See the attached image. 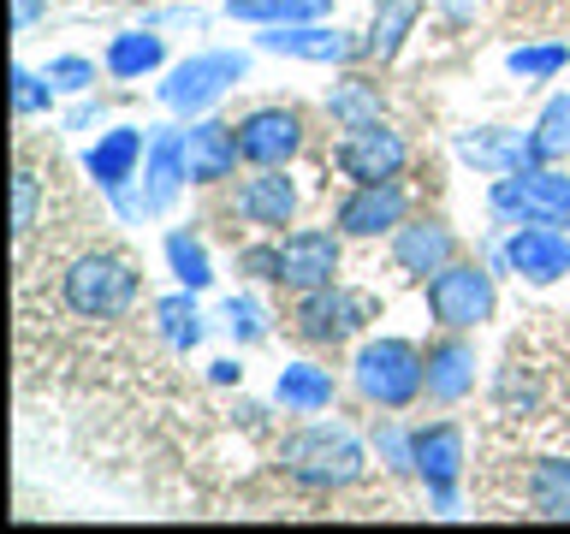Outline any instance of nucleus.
I'll return each instance as SVG.
<instances>
[{
  "label": "nucleus",
  "mask_w": 570,
  "mask_h": 534,
  "mask_svg": "<svg viewBox=\"0 0 570 534\" xmlns=\"http://www.w3.org/2000/svg\"><path fill=\"white\" fill-rule=\"evenodd\" d=\"M279 469L292 475L297 487H309V493H345V487L363 481L368 457H363V439H356L351 427L309 422V427H297V434L279 445Z\"/></svg>",
  "instance_id": "f257e3e1"
},
{
  "label": "nucleus",
  "mask_w": 570,
  "mask_h": 534,
  "mask_svg": "<svg viewBox=\"0 0 570 534\" xmlns=\"http://www.w3.org/2000/svg\"><path fill=\"white\" fill-rule=\"evenodd\" d=\"M142 297V274L114 249H89L60 274V303L83 320H119Z\"/></svg>",
  "instance_id": "f03ea898"
},
{
  "label": "nucleus",
  "mask_w": 570,
  "mask_h": 534,
  "mask_svg": "<svg viewBox=\"0 0 570 534\" xmlns=\"http://www.w3.org/2000/svg\"><path fill=\"white\" fill-rule=\"evenodd\" d=\"M351 380L374 409H410L428 392V356L410 338H392V333L368 338L351 363Z\"/></svg>",
  "instance_id": "7ed1b4c3"
},
{
  "label": "nucleus",
  "mask_w": 570,
  "mask_h": 534,
  "mask_svg": "<svg viewBox=\"0 0 570 534\" xmlns=\"http://www.w3.org/2000/svg\"><path fill=\"white\" fill-rule=\"evenodd\" d=\"M422 297H428V315H434L445 333H475L481 320H493V309H499L493 274L481 261H445L434 279H422Z\"/></svg>",
  "instance_id": "20e7f679"
},
{
  "label": "nucleus",
  "mask_w": 570,
  "mask_h": 534,
  "mask_svg": "<svg viewBox=\"0 0 570 534\" xmlns=\"http://www.w3.org/2000/svg\"><path fill=\"white\" fill-rule=\"evenodd\" d=\"M488 202L505 226H570V178L552 167H523L493 178Z\"/></svg>",
  "instance_id": "39448f33"
},
{
  "label": "nucleus",
  "mask_w": 570,
  "mask_h": 534,
  "mask_svg": "<svg viewBox=\"0 0 570 534\" xmlns=\"http://www.w3.org/2000/svg\"><path fill=\"white\" fill-rule=\"evenodd\" d=\"M244 71H249V60H244V53H232V48L190 53L185 66H173V71H167V83H160V107L203 119V113L226 96L232 83H244Z\"/></svg>",
  "instance_id": "423d86ee"
},
{
  "label": "nucleus",
  "mask_w": 570,
  "mask_h": 534,
  "mask_svg": "<svg viewBox=\"0 0 570 534\" xmlns=\"http://www.w3.org/2000/svg\"><path fill=\"white\" fill-rule=\"evenodd\" d=\"M410 475H422L428 498L440 516L458 511V481H463V427L458 422H428L410 434Z\"/></svg>",
  "instance_id": "0eeeda50"
},
{
  "label": "nucleus",
  "mask_w": 570,
  "mask_h": 534,
  "mask_svg": "<svg viewBox=\"0 0 570 534\" xmlns=\"http://www.w3.org/2000/svg\"><path fill=\"white\" fill-rule=\"evenodd\" d=\"M333 167L351 178V185H399L404 167H410V142L392 131L386 119L374 125H356V131L338 137L333 149Z\"/></svg>",
  "instance_id": "6e6552de"
},
{
  "label": "nucleus",
  "mask_w": 570,
  "mask_h": 534,
  "mask_svg": "<svg viewBox=\"0 0 570 534\" xmlns=\"http://www.w3.org/2000/svg\"><path fill=\"white\" fill-rule=\"evenodd\" d=\"M297 338H309V345H345L351 333H363L374 320V297L363 291H345V285H321V291H297Z\"/></svg>",
  "instance_id": "1a4fd4ad"
},
{
  "label": "nucleus",
  "mask_w": 570,
  "mask_h": 534,
  "mask_svg": "<svg viewBox=\"0 0 570 534\" xmlns=\"http://www.w3.org/2000/svg\"><path fill=\"white\" fill-rule=\"evenodd\" d=\"M338 238L345 231L327 226H303L279 238V285L285 291H321V285L338 279Z\"/></svg>",
  "instance_id": "9d476101"
},
{
  "label": "nucleus",
  "mask_w": 570,
  "mask_h": 534,
  "mask_svg": "<svg viewBox=\"0 0 570 534\" xmlns=\"http://www.w3.org/2000/svg\"><path fill=\"white\" fill-rule=\"evenodd\" d=\"M499 267H511L529 285L564 279L570 274V231L564 226H511L505 249H499Z\"/></svg>",
  "instance_id": "9b49d317"
},
{
  "label": "nucleus",
  "mask_w": 570,
  "mask_h": 534,
  "mask_svg": "<svg viewBox=\"0 0 570 534\" xmlns=\"http://www.w3.org/2000/svg\"><path fill=\"white\" fill-rule=\"evenodd\" d=\"M410 220L404 185H351V196L333 208V226L345 238H392Z\"/></svg>",
  "instance_id": "f8f14e48"
},
{
  "label": "nucleus",
  "mask_w": 570,
  "mask_h": 534,
  "mask_svg": "<svg viewBox=\"0 0 570 534\" xmlns=\"http://www.w3.org/2000/svg\"><path fill=\"white\" fill-rule=\"evenodd\" d=\"M392 261H399L410 279H434L445 261H458V231L445 226L440 214H410V220L392 231Z\"/></svg>",
  "instance_id": "ddd939ff"
},
{
  "label": "nucleus",
  "mask_w": 570,
  "mask_h": 534,
  "mask_svg": "<svg viewBox=\"0 0 570 534\" xmlns=\"http://www.w3.org/2000/svg\"><path fill=\"white\" fill-rule=\"evenodd\" d=\"M232 214L256 231H279V226H292V214H297V185L285 178V167H256L238 190H232Z\"/></svg>",
  "instance_id": "4468645a"
},
{
  "label": "nucleus",
  "mask_w": 570,
  "mask_h": 534,
  "mask_svg": "<svg viewBox=\"0 0 570 534\" xmlns=\"http://www.w3.org/2000/svg\"><path fill=\"white\" fill-rule=\"evenodd\" d=\"M238 149L249 167H285L303 149V119L292 107H256L238 119Z\"/></svg>",
  "instance_id": "2eb2a0df"
},
{
  "label": "nucleus",
  "mask_w": 570,
  "mask_h": 534,
  "mask_svg": "<svg viewBox=\"0 0 570 534\" xmlns=\"http://www.w3.org/2000/svg\"><path fill=\"white\" fill-rule=\"evenodd\" d=\"M262 48L267 53H285V60H309V66H351V60H363V42L345 30H327L315 18V24H274L262 36Z\"/></svg>",
  "instance_id": "dca6fc26"
},
{
  "label": "nucleus",
  "mask_w": 570,
  "mask_h": 534,
  "mask_svg": "<svg viewBox=\"0 0 570 534\" xmlns=\"http://www.w3.org/2000/svg\"><path fill=\"white\" fill-rule=\"evenodd\" d=\"M185 160H190V185H226L238 172V125H220V119H190L185 125Z\"/></svg>",
  "instance_id": "f3484780"
},
{
  "label": "nucleus",
  "mask_w": 570,
  "mask_h": 534,
  "mask_svg": "<svg viewBox=\"0 0 570 534\" xmlns=\"http://www.w3.org/2000/svg\"><path fill=\"white\" fill-rule=\"evenodd\" d=\"M185 185H190L185 131H160V137H149V155H142V214H167Z\"/></svg>",
  "instance_id": "a211bd4d"
},
{
  "label": "nucleus",
  "mask_w": 570,
  "mask_h": 534,
  "mask_svg": "<svg viewBox=\"0 0 570 534\" xmlns=\"http://www.w3.org/2000/svg\"><path fill=\"white\" fill-rule=\"evenodd\" d=\"M458 155L470 160V167L505 178V172H523V167H541V155H534V137L529 131H505V125H481V131H463L458 137Z\"/></svg>",
  "instance_id": "6ab92c4d"
},
{
  "label": "nucleus",
  "mask_w": 570,
  "mask_h": 534,
  "mask_svg": "<svg viewBox=\"0 0 570 534\" xmlns=\"http://www.w3.org/2000/svg\"><path fill=\"white\" fill-rule=\"evenodd\" d=\"M142 155H149V149H142V131H137V125H114V131H101V137L83 149V172L96 178L107 196H119V190L137 178Z\"/></svg>",
  "instance_id": "aec40b11"
},
{
  "label": "nucleus",
  "mask_w": 570,
  "mask_h": 534,
  "mask_svg": "<svg viewBox=\"0 0 570 534\" xmlns=\"http://www.w3.org/2000/svg\"><path fill=\"white\" fill-rule=\"evenodd\" d=\"M422 356H428V398L434 404H463L475 392V345L463 333L434 338Z\"/></svg>",
  "instance_id": "412c9836"
},
{
  "label": "nucleus",
  "mask_w": 570,
  "mask_h": 534,
  "mask_svg": "<svg viewBox=\"0 0 570 534\" xmlns=\"http://www.w3.org/2000/svg\"><path fill=\"white\" fill-rule=\"evenodd\" d=\"M416 18H422V0H381L374 18H368V36H363V60L392 66L399 48H404V36L416 30Z\"/></svg>",
  "instance_id": "4be33fe9"
},
{
  "label": "nucleus",
  "mask_w": 570,
  "mask_h": 534,
  "mask_svg": "<svg viewBox=\"0 0 570 534\" xmlns=\"http://www.w3.org/2000/svg\"><path fill=\"white\" fill-rule=\"evenodd\" d=\"M274 398L292 409V416H321L333 404V374L315 368V363H285L279 380H274Z\"/></svg>",
  "instance_id": "5701e85b"
},
{
  "label": "nucleus",
  "mask_w": 570,
  "mask_h": 534,
  "mask_svg": "<svg viewBox=\"0 0 570 534\" xmlns=\"http://www.w3.org/2000/svg\"><path fill=\"white\" fill-rule=\"evenodd\" d=\"M167 66V42H160L155 30H125V36H114L107 42V71L114 78H149V71H160Z\"/></svg>",
  "instance_id": "b1692460"
},
{
  "label": "nucleus",
  "mask_w": 570,
  "mask_h": 534,
  "mask_svg": "<svg viewBox=\"0 0 570 534\" xmlns=\"http://www.w3.org/2000/svg\"><path fill=\"white\" fill-rule=\"evenodd\" d=\"M333 0H226V18H238V24H315V18H327Z\"/></svg>",
  "instance_id": "393cba45"
},
{
  "label": "nucleus",
  "mask_w": 570,
  "mask_h": 534,
  "mask_svg": "<svg viewBox=\"0 0 570 534\" xmlns=\"http://www.w3.org/2000/svg\"><path fill=\"white\" fill-rule=\"evenodd\" d=\"M529 505L547 523H570V457H541L529 469Z\"/></svg>",
  "instance_id": "a878e982"
},
{
  "label": "nucleus",
  "mask_w": 570,
  "mask_h": 534,
  "mask_svg": "<svg viewBox=\"0 0 570 534\" xmlns=\"http://www.w3.org/2000/svg\"><path fill=\"white\" fill-rule=\"evenodd\" d=\"M327 113L338 131H356V125H374L381 119V89H374L368 78H356V71H345L333 89H327Z\"/></svg>",
  "instance_id": "bb28decb"
},
{
  "label": "nucleus",
  "mask_w": 570,
  "mask_h": 534,
  "mask_svg": "<svg viewBox=\"0 0 570 534\" xmlns=\"http://www.w3.org/2000/svg\"><path fill=\"white\" fill-rule=\"evenodd\" d=\"M155 327H160V338H167L173 350H196L203 345V315H196V291H185V285H178L173 297H160L155 303Z\"/></svg>",
  "instance_id": "cd10ccee"
},
{
  "label": "nucleus",
  "mask_w": 570,
  "mask_h": 534,
  "mask_svg": "<svg viewBox=\"0 0 570 534\" xmlns=\"http://www.w3.org/2000/svg\"><path fill=\"white\" fill-rule=\"evenodd\" d=\"M167 267L185 291H208L214 285V261H208V244L196 231H167Z\"/></svg>",
  "instance_id": "c85d7f7f"
},
{
  "label": "nucleus",
  "mask_w": 570,
  "mask_h": 534,
  "mask_svg": "<svg viewBox=\"0 0 570 534\" xmlns=\"http://www.w3.org/2000/svg\"><path fill=\"white\" fill-rule=\"evenodd\" d=\"M534 155H541V167H552V160L570 155V96H552L541 107V119H534Z\"/></svg>",
  "instance_id": "c756f323"
},
{
  "label": "nucleus",
  "mask_w": 570,
  "mask_h": 534,
  "mask_svg": "<svg viewBox=\"0 0 570 534\" xmlns=\"http://www.w3.org/2000/svg\"><path fill=\"white\" fill-rule=\"evenodd\" d=\"M505 66H511V78L547 83V78H559V71L570 66V48H564V42H534V48H511V53H505Z\"/></svg>",
  "instance_id": "7c9ffc66"
},
{
  "label": "nucleus",
  "mask_w": 570,
  "mask_h": 534,
  "mask_svg": "<svg viewBox=\"0 0 570 534\" xmlns=\"http://www.w3.org/2000/svg\"><path fill=\"white\" fill-rule=\"evenodd\" d=\"M48 107H53V78L48 71L12 66V113L30 119V113H48Z\"/></svg>",
  "instance_id": "2f4dec72"
},
{
  "label": "nucleus",
  "mask_w": 570,
  "mask_h": 534,
  "mask_svg": "<svg viewBox=\"0 0 570 534\" xmlns=\"http://www.w3.org/2000/svg\"><path fill=\"white\" fill-rule=\"evenodd\" d=\"M36 214H42V185H36L30 167H18V172H12V238H18V244L36 231Z\"/></svg>",
  "instance_id": "473e14b6"
},
{
  "label": "nucleus",
  "mask_w": 570,
  "mask_h": 534,
  "mask_svg": "<svg viewBox=\"0 0 570 534\" xmlns=\"http://www.w3.org/2000/svg\"><path fill=\"white\" fill-rule=\"evenodd\" d=\"M226 327H232L238 345H262V338H267V309L256 297H232L226 303Z\"/></svg>",
  "instance_id": "72a5a7b5"
},
{
  "label": "nucleus",
  "mask_w": 570,
  "mask_h": 534,
  "mask_svg": "<svg viewBox=\"0 0 570 534\" xmlns=\"http://www.w3.org/2000/svg\"><path fill=\"white\" fill-rule=\"evenodd\" d=\"M48 78H53V89H66V96H83V89L96 83V66H89L83 53H60V60H48Z\"/></svg>",
  "instance_id": "f704fd0d"
},
{
  "label": "nucleus",
  "mask_w": 570,
  "mask_h": 534,
  "mask_svg": "<svg viewBox=\"0 0 570 534\" xmlns=\"http://www.w3.org/2000/svg\"><path fill=\"white\" fill-rule=\"evenodd\" d=\"M374 452L386 457V469H399V475H410V434H404V427H392V422H381V427H374Z\"/></svg>",
  "instance_id": "c9c22d12"
},
{
  "label": "nucleus",
  "mask_w": 570,
  "mask_h": 534,
  "mask_svg": "<svg viewBox=\"0 0 570 534\" xmlns=\"http://www.w3.org/2000/svg\"><path fill=\"white\" fill-rule=\"evenodd\" d=\"M238 274L274 279V285H279V244H249V249H238Z\"/></svg>",
  "instance_id": "e433bc0d"
},
{
  "label": "nucleus",
  "mask_w": 570,
  "mask_h": 534,
  "mask_svg": "<svg viewBox=\"0 0 570 534\" xmlns=\"http://www.w3.org/2000/svg\"><path fill=\"white\" fill-rule=\"evenodd\" d=\"M42 18V0H12V30H30Z\"/></svg>",
  "instance_id": "4c0bfd02"
},
{
  "label": "nucleus",
  "mask_w": 570,
  "mask_h": 534,
  "mask_svg": "<svg viewBox=\"0 0 570 534\" xmlns=\"http://www.w3.org/2000/svg\"><path fill=\"white\" fill-rule=\"evenodd\" d=\"M475 7H481V0H440V12L452 18V24H470V18H475Z\"/></svg>",
  "instance_id": "58836bf2"
},
{
  "label": "nucleus",
  "mask_w": 570,
  "mask_h": 534,
  "mask_svg": "<svg viewBox=\"0 0 570 534\" xmlns=\"http://www.w3.org/2000/svg\"><path fill=\"white\" fill-rule=\"evenodd\" d=\"M232 380H244V368L232 363V356H226V363H214V386H232Z\"/></svg>",
  "instance_id": "ea45409f"
}]
</instances>
